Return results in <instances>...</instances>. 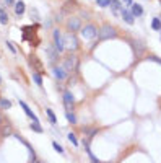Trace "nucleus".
I'll list each match as a JSON object with an SVG mask.
<instances>
[{"label":"nucleus","mask_w":161,"mask_h":163,"mask_svg":"<svg viewBox=\"0 0 161 163\" xmlns=\"http://www.w3.org/2000/svg\"><path fill=\"white\" fill-rule=\"evenodd\" d=\"M38 25H34V26H25L23 28V31H25V34H23V39L25 41H29V42H33V46L36 47L39 44V39L36 38V31H38Z\"/></svg>","instance_id":"f257e3e1"},{"label":"nucleus","mask_w":161,"mask_h":163,"mask_svg":"<svg viewBox=\"0 0 161 163\" xmlns=\"http://www.w3.org/2000/svg\"><path fill=\"white\" fill-rule=\"evenodd\" d=\"M98 36H99V39H112V38H116L117 36V33H116V30L112 26H109V25H104L99 30V33H98Z\"/></svg>","instance_id":"f03ea898"},{"label":"nucleus","mask_w":161,"mask_h":163,"mask_svg":"<svg viewBox=\"0 0 161 163\" xmlns=\"http://www.w3.org/2000/svg\"><path fill=\"white\" fill-rule=\"evenodd\" d=\"M77 65H78V59L75 57V55H67L64 60V67L67 72H75L77 70Z\"/></svg>","instance_id":"7ed1b4c3"},{"label":"nucleus","mask_w":161,"mask_h":163,"mask_svg":"<svg viewBox=\"0 0 161 163\" xmlns=\"http://www.w3.org/2000/svg\"><path fill=\"white\" fill-rule=\"evenodd\" d=\"M64 46L70 49V51H77L78 49V41L75 38V34H67V36L64 38Z\"/></svg>","instance_id":"20e7f679"},{"label":"nucleus","mask_w":161,"mask_h":163,"mask_svg":"<svg viewBox=\"0 0 161 163\" xmlns=\"http://www.w3.org/2000/svg\"><path fill=\"white\" fill-rule=\"evenodd\" d=\"M98 28L96 26H93V25H86L83 30H82V36L85 39H93V38H96V34H98Z\"/></svg>","instance_id":"39448f33"},{"label":"nucleus","mask_w":161,"mask_h":163,"mask_svg":"<svg viewBox=\"0 0 161 163\" xmlns=\"http://www.w3.org/2000/svg\"><path fill=\"white\" fill-rule=\"evenodd\" d=\"M52 38H54V46H55V49H57L59 52H62L64 49H65V46H64V39H62V36H60V31L55 30V31L52 33Z\"/></svg>","instance_id":"423d86ee"},{"label":"nucleus","mask_w":161,"mask_h":163,"mask_svg":"<svg viewBox=\"0 0 161 163\" xmlns=\"http://www.w3.org/2000/svg\"><path fill=\"white\" fill-rule=\"evenodd\" d=\"M80 26H82V21H80V18H70L67 21V28H69V31H72V33L78 31Z\"/></svg>","instance_id":"0eeeda50"},{"label":"nucleus","mask_w":161,"mask_h":163,"mask_svg":"<svg viewBox=\"0 0 161 163\" xmlns=\"http://www.w3.org/2000/svg\"><path fill=\"white\" fill-rule=\"evenodd\" d=\"M64 103H65L67 111H72L73 103H75V98H73V95L70 93V91H65V93H64Z\"/></svg>","instance_id":"6e6552de"},{"label":"nucleus","mask_w":161,"mask_h":163,"mask_svg":"<svg viewBox=\"0 0 161 163\" xmlns=\"http://www.w3.org/2000/svg\"><path fill=\"white\" fill-rule=\"evenodd\" d=\"M15 137H17V139L20 140V142H21V144H23V145H25V147L28 148V150H29V155H31V160H33V161H36V155H34V150H33V147H31V144H29V142H28V140H25L23 137H21V136H20V134H17V136H15Z\"/></svg>","instance_id":"1a4fd4ad"},{"label":"nucleus","mask_w":161,"mask_h":163,"mask_svg":"<svg viewBox=\"0 0 161 163\" xmlns=\"http://www.w3.org/2000/svg\"><path fill=\"white\" fill-rule=\"evenodd\" d=\"M47 55H49V60H50V64L54 65V64H55V60L59 59V51L55 49V46H54V47H52V46H49V47H47Z\"/></svg>","instance_id":"9d476101"},{"label":"nucleus","mask_w":161,"mask_h":163,"mask_svg":"<svg viewBox=\"0 0 161 163\" xmlns=\"http://www.w3.org/2000/svg\"><path fill=\"white\" fill-rule=\"evenodd\" d=\"M67 70H65V67H54V77L57 80H64L67 79Z\"/></svg>","instance_id":"9b49d317"},{"label":"nucleus","mask_w":161,"mask_h":163,"mask_svg":"<svg viewBox=\"0 0 161 163\" xmlns=\"http://www.w3.org/2000/svg\"><path fill=\"white\" fill-rule=\"evenodd\" d=\"M29 65L36 67L39 74H44V72H42V64H41V60H39L38 57H36V55H29Z\"/></svg>","instance_id":"f8f14e48"},{"label":"nucleus","mask_w":161,"mask_h":163,"mask_svg":"<svg viewBox=\"0 0 161 163\" xmlns=\"http://www.w3.org/2000/svg\"><path fill=\"white\" fill-rule=\"evenodd\" d=\"M20 104H21V108H23V111H25V114L28 116V117H31L33 121H38V116L34 114V113L31 111V108H29V106L25 103V101H20Z\"/></svg>","instance_id":"ddd939ff"},{"label":"nucleus","mask_w":161,"mask_h":163,"mask_svg":"<svg viewBox=\"0 0 161 163\" xmlns=\"http://www.w3.org/2000/svg\"><path fill=\"white\" fill-rule=\"evenodd\" d=\"M122 18H124V21H125V23H129V25H134V21H135V17L132 15V12H129V10H125V8H122Z\"/></svg>","instance_id":"4468645a"},{"label":"nucleus","mask_w":161,"mask_h":163,"mask_svg":"<svg viewBox=\"0 0 161 163\" xmlns=\"http://www.w3.org/2000/svg\"><path fill=\"white\" fill-rule=\"evenodd\" d=\"M132 15L134 17H142L143 15V8H142V5L140 3H132Z\"/></svg>","instance_id":"2eb2a0df"},{"label":"nucleus","mask_w":161,"mask_h":163,"mask_svg":"<svg viewBox=\"0 0 161 163\" xmlns=\"http://www.w3.org/2000/svg\"><path fill=\"white\" fill-rule=\"evenodd\" d=\"M132 46H134V51H135L137 55H142V52L145 51V47L140 41H132Z\"/></svg>","instance_id":"dca6fc26"},{"label":"nucleus","mask_w":161,"mask_h":163,"mask_svg":"<svg viewBox=\"0 0 161 163\" xmlns=\"http://www.w3.org/2000/svg\"><path fill=\"white\" fill-rule=\"evenodd\" d=\"M15 13H17V15H23V13H25V3L23 2L15 3Z\"/></svg>","instance_id":"f3484780"},{"label":"nucleus","mask_w":161,"mask_h":163,"mask_svg":"<svg viewBox=\"0 0 161 163\" xmlns=\"http://www.w3.org/2000/svg\"><path fill=\"white\" fill-rule=\"evenodd\" d=\"M109 7H111V10H112L114 13H117V12H119V10L122 8L119 0H111V3H109Z\"/></svg>","instance_id":"a211bd4d"},{"label":"nucleus","mask_w":161,"mask_h":163,"mask_svg":"<svg viewBox=\"0 0 161 163\" xmlns=\"http://www.w3.org/2000/svg\"><path fill=\"white\" fill-rule=\"evenodd\" d=\"M151 28H153V30H156V31H161V20L159 18H153Z\"/></svg>","instance_id":"6ab92c4d"},{"label":"nucleus","mask_w":161,"mask_h":163,"mask_svg":"<svg viewBox=\"0 0 161 163\" xmlns=\"http://www.w3.org/2000/svg\"><path fill=\"white\" fill-rule=\"evenodd\" d=\"M0 23H2V25L8 23V15L5 13V10H0Z\"/></svg>","instance_id":"aec40b11"},{"label":"nucleus","mask_w":161,"mask_h":163,"mask_svg":"<svg viewBox=\"0 0 161 163\" xmlns=\"http://www.w3.org/2000/svg\"><path fill=\"white\" fill-rule=\"evenodd\" d=\"M29 127H31V131H34V132H42V127L39 126V121H33V124Z\"/></svg>","instance_id":"412c9836"},{"label":"nucleus","mask_w":161,"mask_h":163,"mask_svg":"<svg viewBox=\"0 0 161 163\" xmlns=\"http://www.w3.org/2000/svg\"><path fill=\"white\" fill-rule=\"evenodd\" d=\"M46 113H47V116H49V119H50V122L55 124V122H57V117H55V114H54V111H52V109H46Z\"/></svg>","instance_id":"4be33fe9"},{"label":"nucleus","mask_w":161,"mask_h":163,"mask_svg":"<svg viewBox=\"0 0 161 163\" xmlns=\"http://www.w3.org/2000/svg\"><path fill=\"white\" fill-rule=\"evenodd\" d=\"M33 80L39 85V87H42V79H41V75H39V72L38 74H33Z\"/></svg>","instance_id":"5701e85b"},{"label":"nucleus","mask_w":161,"mask_h":163,"mask_svg":"<svg viewBox=\"0 0 161 163\" xmlns=\"http://www.w3.org/2000/svg\"><path fill=\"white\" fill-rule=\"evenodd\" d=\"M0 106L5 108V109H8V108H12V101H8V100H0Z\"/></svg>","instance_id":"b1692460"},{"label":"nucleus","mask_w":161,"mask_h":163,"mask_svg":"<svg viewBox=\"0 0 161 163\" xmlns=\"http://www.w3.org/2000/svg\"><path fill=\"white\" fill-rule=\"evenodd\" d=\"M65 116H67V119H69L72 124H75V122H77V117L73 116V113H72V111H67V114H65Z\"/></svg>","instance_id":"393cba45"},{"label":"nucleus","mask_w":161,"mask_h":163,"mask_svg":"<svg viewBox=\"0 0 161 163\" xmlns=\"http://www.w3.org/2000/svg\"><path fill=\"white\" fill-rule=\"evenodd\" d=\"M96 3L99 7H102V8H106V7H109V3H111V0H96Z\"/></svg>","instance_id":"a878e982"},{"label":"nucleus","mask_w":161,"mask_h":163,"mask_svg":"<svg viewBox=\"0 0 161 163\" xmlns=\"http://www.w3.org/2000/svg\"><path fill=\"white\" fill-rule=\"evenodd\" d=\"M67 137H69V140H70L73 145H78V140H77V137H75V134H72V132H70Z\"/></svg>","instance_id":"bb28decb"},{"label":"nucleus","mask_w":161,"mask_h":163,"mask_svg":"<svg viewBox=\"0 0 161 163\" xmlns=\"http://www.w3.org/2000/svg\"><path fill=\"white\" fill-rule=\"evenodd\" d=\"M52 147H54V150H57L59 153H64V148L60 144H57V142H52Z\"/></svg>","instance_id":"cd10ccee"},{"label":"nucleus","mask_w":161,"mask_h":163,"mask_svg":"<svg viewBox=\"0 0 161 163\" xmlns=\"http://www.w3.org/2000/svg\"><path fill=\"white\" fill-rule=\"evenodd\" d=\"M83 131H85V132H86V134H88V136H90V137H91V136H94V134L98 132L96 129H90V127H85Z\"/></svg>","instance_id":"c85d7f7f"},{"label":"nucleus","mask_w":161,"mask_h":163,"mask_svg":"<svg viewBox=\"0 0 161 163\" xmlns=\"http://www.w3.org/2000/svg\"><path fill=\"white\" fill-rule=\"evenodd\" d=\"M7 46H8V49H10V51L15 54V52H17V49H15V46L12 44V42H7Z\"/></svg>","instance_id":"c756f323"},{"label":"nucleus","mask_w":161,"mask_h":163,"mask_svg":"<svg viewBox=\"0 0 161 163\" xmlns=\"http://www.w3.org/2000/svg\"><path fill=\"white\" fill-rule=\"evenodd\" d=\"M12 132V129H10V126H7L5 129H3V136H8V134Z\"/></svg>","instance_id":"7c9ffc66"},{"label":"nucleus","mask_w":161,"mask_h":163,"mask_svg":"<svg viewBox=\"0 0 161 163\" xmlns=\"http://www.w3.org/2000/svg\"><path fill=\"white\" fill-rule=\"evenodd\" d=\"M150 60H155V62H158V64H161V59H158V57H155V55H150L148 57Z\"/></svg>","instance_id":"2f4dec72"},{"label":"nucleus","mask_w":161,"mask_h":163,"mask_svg":"<svg viewBox=\"0 0 161 163\" xmlns=\"http://www.w3.org/2000/svg\"><path fill=\"white\" fill-rule=\"evenodd\" d=\"M33 18H34V21H38V20H39V17H38V12H36V10H33Z\"/></svg>","instance_id":"473e14b6"},{"label":"nucleus","mask_w":161,"mask_h":163,"mask_svg":"<svg viewBox=\"0 0 161 163\" xmlns=\"http://www.w3.org/2000/svg\"><path fill=\"white\" fill-rule=\"evenodd\" d=\"M5 2L8 3V5H13V0H5Z\"/></svg>","instance_id":"72a5a7b5"},{"label":"nucleus","mask_w":161,"mask_h":163,"mask_svg":"<svg viewBox=\"0 0 161 163\" xmlns=\"http://www.w3.org/2000/svg\"><path fill=\"white\" fill-rule=\"evenodd\" d=\"M124 2H125L127 5H132V0H124Z\"/></svg>","instance_id":"f704fd0d"}]
</instances>
